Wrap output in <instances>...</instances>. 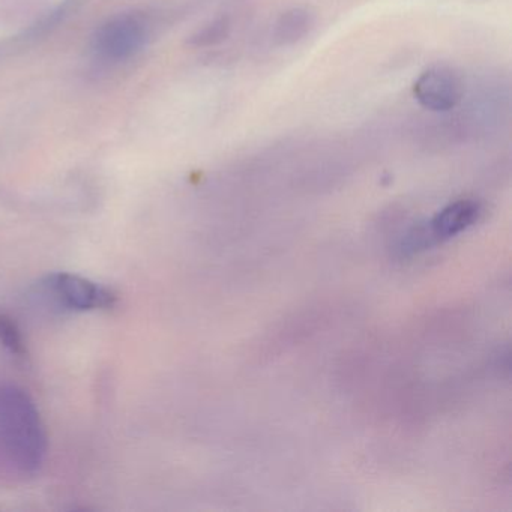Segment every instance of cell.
Here are the masks:
<instances>
[{"label":"cell","instance_id":"obj_7","mask_svg":"<svg viewBox=\"0 0 512 512\" xmlns=\"http://www.w3.org/2000/svg\"><path fill=\"white\" fill-rule=\"evenodd\" d=\"M308 25H310V17L304 11L295 10L287 13L278 26V38L284 43L298 40L307 32Z\"/></svg>","mask_w":512,"mask_h":512},{"label":"cell","instance_id":"obj_1","mask_svg":"<svg viewBox=\"0 0 512 512\" xmlns=\"http://www.w3.org/2000/svg\"><path fill=\"white\" fill-rule=\"evenodd\" d=\"M47 433L37 404L11 383L0 385V455L20 475L40 472L47 457Z\"/></svg>","mask_w":512,"mask_h":512},{"label":"cell","instance_id":"obj_2","mask_svg":"<svg viewBox=\"0 0 512 512\" xmlns=\"http://www.w3.org/2000/svg\"><path fill=\"white\" fill-rule=\"evenodd\" d=\"M43 289L55 304L65 310L80 313L112 310L118 304V295L112 289L70 272L47 275L43 281Z\"/></svg>","mask_w":512,"mask_h":512},{"label":"cell","instance_id":"obj_4","mask_svg":"<svg viewBox=\"0 0 512 512\" xmlns=\"http://www.w3.org/2000/svg\"><path fill=\"white\" fill-rule=\"evenodd\" d=\"M146 41V25L136 16L115 17L97 32L94 49L106 61L119 62L142 49Z\"/></svg>","mask_w":512,"mask_h":512},{"label":"cell","instance_id":"obj_3","mask_svg":"<svg viewBox=\"0 0 512 512\" xmlns=\"http://www.w3.org/2000/svg\"><path fill=\"white\" fill-rule=\"evenodd\" d=\"M481 214V206L473 200H458L439 212L427 227L415 230L407 236L403 251H419L437 242L446 241L467 227L473 226Z\"/></svg>","mask_w":512,"mask_h":512},{"label":"cell","instance_id":"obj_5","mask_svg":"<svg viewBox=\"0 0 512 512\" xmlns=\"http://www.w3.org/2000/svg\"><path fill=\"white\" fill-rule=\"evenodd\" d=\"M416 101L431 112H449L460 103L463 85L448 68H431L413 86Z\"/></svg>","mask_w":512,"mask_h":512},{"label":"cell","instance_id":"obj_6","mask_svg":"<svg viewBox=\"0 0 512 512\" xmlns=\"http://www.w3.org/2000/svg\"><path fill=\"white\" fill-rule=\"evenodd\" d=\"M0 344L17 358H25L28 353L22 329L5 313H0Z\"/></svg>","mask_w":512,"mask_h":512}]
</instances>
